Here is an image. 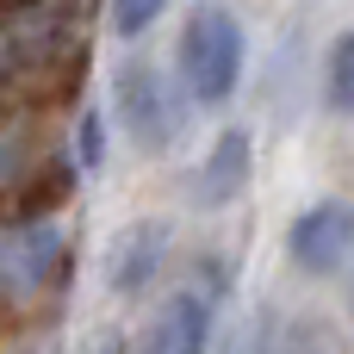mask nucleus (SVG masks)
I'll use <instances>...</instances> for the list:
<instances>
[{"label": "nucleus", "instance_id": "1", "mask_svg": "<svg viewBox=\"0 0 354 354\" xmlns=\"http://www.w3.org/2000/svg\"><path fill=\"white\" fill-rule=\"evenodd\" d=\"M243 25L230 6L218 0H199L180 25V44H174V68H180V87L193 106H224L243 81Z\"/></svg>", "mask_w": 354, "mask_h": 354}, {"label": "nucleus", "instance_id": "2", "mask_svg": "<svg viewBox=\"0 0 354 354\" xmlns=\"http://www.w3.org/2000/svg\"><path fill=\"white\" fill-rule=\"evenodd\" d=\"M68 280V236L50 212H19L0 218V299L6 305H37Z\"/></svg>", "mask_w": 354, "mask_h": 354}, {"label": "nucleus", "instance_id": "3", "mask_svg": "<svg viewBox=\"0 0 354 354\" xmlns=\"http://www.w3.org/2000/svg\"><path fill=\"white\" fill-rule=\"evenodd\" d=\"M75 50V6L68 0H19L0 12V87L37 81L62 68Z\"/></svg>", "mask_w": 354, "mask_h": 354}, {"label": "nucleus", "instance_id": "4", "mask_svg": "<svg viewBox=\"0 0 354 354\" xmlns=\"http://www.w3.org/2000/svg\"><path fill=\"white\" fill-rule=\"evenodd\" d=\"M112 112H118V131L131 137L137 156H162L180 137V100L156 62H124L112 75Z\"/></svg>", "mask_w": 354, "mask_h": 354}, {"label": "nucleus", "instance_id": "5", "mask_svg": "<svg viewBox=\"0 0 354 354\" xmlns=\"http://www.w3.org/2000/svg\"><path fill=\"white\" fill-rule=\"evenodd\" d=\"M286 255L299 274H342L354 261V199H317L292 218L286 230Z\"/></svg>", "mask_w": 354, "mask_h": 354}, {"label": "nucleus", "instance_id": "6", "mask_svg": "<svg viewBox=\"0 0 354 354\" xmlns=\"http://www.w3.org/2000/svg\"><path fill=\"white\" fill-rule=\"evenodd\" d=\"M137 354H212V299L180 286L156 305V317L143 324Z\"/></svg>", "mask_w": 354, "mask_h": 354}, {"label": "nucleus", "instance_id": "7", "mask_svg": "<svg viewBox=\"0 0 354 354\" xmlns=\"http://www.w3.org/2000/svg\"><path fill=\"white\" fill-rule=\"evenodd\" d=\"M162 261H168V224L143 218V224H131V230L112 236V249H106V286L118 299H137V292L156 286Z\"/></svg>", "mask_w": 354, "mask_h": 354}, {"label": "nucleus", "instance_id": "8", "mask_svg": "<svg viewBox=\"0 0 354 354\" xmlns=\"http://www.w3.org/2000/svg\"><path fill=\"white\" fill-rule=\"evenodd\" d=\"M249 168H255V143H249V131H218V143L205 149V162H199V174H193V199L205 205V212H218V205H230L243 187H249Z\"/></svg>", "mask_w": 354, "mask_h": 354}, {"label": "nucleus", "instance_id": "9", "mask_svg": "<svg viewBox=\"0 0 354 354\" xmlns=\"http://www.w3.org/2000/svg\"><path fill=\"white\" fill-rule=\"evenodd\" d=\"M324 100H330V112L354 118V31H342V37L330 44V62H324Z\"/></svg>", "mask_w": 354, "mask_h": 354}, {"label": "nucleus", "instance_id": "10", "mask_svg": "<svg viewBox=\"0 0 354 354\" xmlns=\"http://www.w3.org/2000/svg\"><path fill=\"white\" fill-rule=\"evenodd\" d=\"M162 12H168V0H112V31L118 37H143Z\"/></svg>", "mask_w": 354, "mask_h": 354}, {"label": "nucleus", "instance_id": "11", "mask_svg": "<svg viewBox=\"0 0 354 354\" xmlns=\"http://www.w3.org/2000/svg\"><path fill=\"white\" fill-rule=\"evenodd\" d=\"M75 143H81V162H87V168H100V156H106V124H100V112H87V118H81V137H75Z\"/></svg>", "mask_w": 354, "mask_h": 354}, {"label": "nucleus", "instance_id": "12", "mask_svg": "<svg viewBox=\"0 0 354 354\" xmlns=\"http://www.w3.org/2000/svg\"><path fill=\"white\" fill-rule=\"evenodd\" d=\"M100 354H131V348H124V342H118V336H112V342H106V348H100Z\"/></svg>", "mask_w": 354, "mask_h": 354}, {"label": "nucleus", "instance_id": "13", "mask_svg": "<svg viewBox=\"0 0 354 354\" xmlns=\"http://www.w3.org/2000/svg\"><path fill=\"white\" fill-rule=\"evenodd\" d=\"M25 354H50V348H25Z\"/></svg>", "mask_w": 354, "mask_h": 354}]
</instances>
